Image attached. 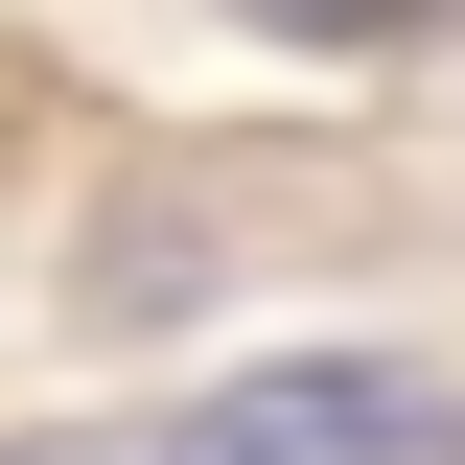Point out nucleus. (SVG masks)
<instances>
[{
	"label": "nucleus",
	"instance_id": "obj_1",
	"mask_svg": "<svg viewBox=\"0 0 465 465\" xmlns=\"http://www.w3.org/2000/svg\"><path fill=\"white\" fill-rule=\"evenodd\" d=\"M163 465H465L442 372H232L163 419Z\"/></svg>",
	"mask_w": 465,
	"mask_h": 465
}]
</instances>
